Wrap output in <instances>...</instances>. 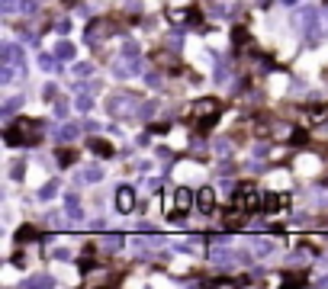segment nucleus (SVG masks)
Segmentation results:
<instances>
[{
	"label": "nucleus",
	"instance_id": "nucleus-1",
	"mask_svg": "<svg viewBox=\"0 0 328 289\" xmlns=\"http://www.w3.org/2000/svg\"><path fill=\"white\" fill-rule=\"evenodd\" d=\"M116 209H119V212H132V209H135V193H132L129 186H122V190L116 193Z\"/></svg>",
	"mask_w": 328,
	"mask_h": 289
},
{
	"label": "nucleus",
	"instance_id": "nucleus-2",
	"mask_svg": "<svg viewBox=\"0 0 328 289\" xmlns=\"http://www.w3.org/2000/svg\"><path fill=\"white\" fill-rule=\"evenodd\" d=\"M193 113L199 116V119H203V116H219V100H197V103H193Z\"/></svg>",
	"mask_w": 328,
	"mask_h": 289
},
{
	"label": "nucleus",
	"instance_id": "nucleus-3",
	"mask_svg": "<svg viewBox=\"0 0 328 289\" xmlns=\"http://www.w3.org/2000/svg\"><path fill=\"white\" fill-rule=\"evenodd\" d=\"M193 203H197V199H193V193L187 190V186H177V190H174V206H177V212H187Z\"/></svg>",
	"mask_w": 328,
	"mask_h": 289
},
{
	"label": "nucleus",
	"instance_id": "nucleus-4",
	"mask_svg": "<svg viewBox=\"0 0 328 289\" xmlns=\"http://www.w3.org/2000/svg\"><path fill=\"white\" fill-rule=\"evenodd\" d=\"M197 206L203 209V212H213L216 209V193L209 190V186H203V190L197 193Z\"/></svg>",
	"mask_w": 328,
	"mask_h": 289
},
{
	"label": "nucleus",
	"instance_id": "nucleus-5",
	"mask_svg": "<svg viewBox=\"0 0 328 289\" xmlns=\"http://www.w3.org/2000/svg\"><path fill=\"white\" fill-rule=\"evenodd\" d=\"M90 151H93V154H100V158H113L116 148L107 142V138H90Z\"/></svg>",
	"mask_w": 328,
	"mask_h": 289
},
{
	"label": "nucleus",
	"instance_id": "nucleus-6",
	"mask_svg": "<svg viewBox=\"0 0 328 289\" xmlns=\"http://www.w3.org/2000/svg\"><path fill=\"white\" fill-rule=\"evenodd\" d=\"M283 203L286 199L280 193H264V212H277V209H283Z\"/></svg>",
	"mask_w": 328,
	"mask_h": 289
},
{
	"label": "nucleus",
	"instance_id": "nucleus-7",
	"mask_svg": "<svg viewBox=\"0 0 328 289\" xmlns=\"http://www.w3.org/2000/svg\"><path fill=\"white\" fill-rule=\"evenodd\" d=\"M280 283L283 286H306V283H309V273H283Z\"/></svg>",
	"mask_w": 328,
	"mask_h": 289
},
{
	"label": "nucleus",
	"instance_id": "nucleus-8",
	"mask_svg": "<svg viewBox=\"0 0 328 289\" xmlns=\"http://www.w3.org/2000/svg\"><path fill=\"white\" fill-rule=\"evenodd\" d=\"M306 113L312 116L315 122H328V103H312V106L306 109Z\"/></svg>",
	"mask_w": 328,
	"mask_h": 289
},
{
	"label": "nucleus",
	"instance_id": "nucleus-9",
	"mask_svg": "<svg viewBox=\"0 0 328 289\" xmlns=\"http://www.w3.org/2000/svg\"><path fill=\"white\" fill-rule=\"evenodd\" d=\"M74 161H77V151H74V148H58V164H61V167H71Z\"/></svg>",
	"mask_w": 328,
	"mask_h": 289
},
{
	"label": "nucleus",
	"instance_id": "nucleus-10",
	"mask_svg": "<svg viewBox=\"0 0 328 289\" xmlns=\"http://www.w3.org/2000/svg\"><path fill=\"white\" fill-rule=\"evenodd\" d=\"M290 144H296V148H306V144H312V138H309V132L306 129H296L290 135Z\"/></svg>",
	"mask_w": 328,
	"mask_h": 289
},
{
	"label": "nucleus",
	"instance_id": "nucleus-11",
	"mask_svg": "<svg viewBox=\"0 0 328 289\" xmlns=\"http://www.w3.org/2000/svg\"><path fill=\"white\" fill-rule=\"evenodd\" d=\"M26 241H36V228L32 225H23V228L16 231V244H26Z\"/></svg>",
	"mask_w": 328,
	"mask_h": 289
},
{
	"label": "nucleus",
	"instance_id": "nucleus-12",
	"mask_svg": "<svg viewBox=\"0 0 328 289\" xmlns=\"http://www.w3.org/2000/svg\"><path fill=\"white\" fill-rule=\"evenodd\" d=\"M55 55H58V58H74V45H71V42H65V39H61L58 45H55Z\"/></svg>",
	"mask_w": 328,
	"mask_h": 289
},
{
	"label": "nucleus",
	"instance_id": "nucleus-13",
	"mask_svg": "<svg viewBox=\"0 0 328 289\" xmlns=\"http://www.w3.org/2000/svg\"><path fill=\"white\" fill-rule=\"evenodd\" d=\"M232 39H235V45H248V29H244V26H235V29H232Z\"/></svg>",
	"mask_w": 328,
	"mask_h": 289
},
{
	"label": "nucleus",
	"instance_id": "nucleus-14",
	"mask_svg": "<svg viewBox=\"0 0 328 289\" xmlns=\"http://www.w3.org/2000/svg\"><path fill=\"white\" fill-rule=\"evenodd\" d=\"M93 74V64L90 61H81V64H74V77H90Z\"/></svg>",
	"mask_w": 328,
	"mask_h": 289
},
{
	"label": "nucleus",
	"instance_id": "nucleus-15",
	"mask_svg": "<svg viewBox=\"0 0 328 289\" xmlns=\"http://www.w3.org/2000/svg\"><path fill=\"white\" fill-rule=\"evenodd\" d=\"M270 251H274V248H270V241H258V244H254V254H261V257H267Z\"/></svg>",
	"mask_w": 328,
	"mask_h": 289
},
{
	"label": "nucleus",
	"instance_id": "nucleus-16",
	"mask_svg": "<svg viewBox=\"0 0 328 289\" xmlns=\"http://www.w3.org/2000/svg\"><path fill=\"white\" fill-rule=\"evenodd\" d=\"M100 177H103V170H100V167H87V170H84V180H90V183L100 180Z\"/></svg>",
	"mask_w": 328,
	"mask_h": 289
},
{
	"label": "nucleus",
	"instance_id": "nucleus-17",
	"mask_svg": "<svg viewBox=\"0 0 328 289\" xmlns=\"http://www.w3.org/2000/svg\"><path fill=\"white\" fill-rule=\"evenodd\" d=\"M55 193H58V186H55V183H45V186H42V199H52Z\"/></svg>",
	"mask_w": 328,
	"mask_h": 289
},
{
	"label": "nucleus",
	"instance_id": "nucleus-18",
	"mask_svg": "<svg viewBox=\"0 0 328 289\" xmlns=\"http://www.w3.org/2000/svg\"><path fill=\"white\" fill-rule=\"evenodd\" d=\"M168 129H171L168 122H158V125H152V132H154V135H164V132H168Z\"/></svg>",
	"mask_w": 328,
	"mask_h": 289
},
{
	"label": "nucleus",
	"instance_id": "nucleus-19",
	"mask_svg": "<svg viewBox=\"0 0 328 289\" xmlns=\"http://www.w3.org/2000/svg\"><path fill=\"white\" fill-rule=\"evenodd\" d=\"M39 61H42V68H45V71H52V68H55V58H48V55H42Z\"/></svg>",
	"mask_w": 328,
	"mask_h": 289
},
{
	"label": "nucleus",
	"instance_id": "nucleus-20",
	"mask_svg": "<svg viewBox=\"0 0 328 289\" xmlns=\"http://www.w3.org/2000/svg\"><path fill=\"white\" fill-rule=\"evenodd\" d=\"M74 106H77V109H87V106H90V100H87V97H77Z\"/></svg>",
	"mask_w": 328,
	"mask_h": 289
},
{
	"label": "nucleus",
	"instance_id": "nucleus-21",
	"mask_svg": "<svg viewBox=\"0 0 328 289\" xmlns=\"http://www.w3.org/2000/svg\"><path fill=\"white\" fill-rule=\"evenodd\" d=\"M16 3H20V0H3V10H13Z\"/></svg>",
	"mask_w": 328,
	"mask_h": 289
},
{
	"label": "nucleus",
	"instance_id": "nucleus-22",
	"mask_svg": "<svg viewBox=\"0 0 328 289\" xmlns=\"http://www.w3.org/2000/svg\"><path fill=\"white\" fill-rule=\"evenodd\" d=\"M280 3H286V7H293V3H299V0H280Z\"/></svg>",
	"mask_w": 328,
	"mask_h": 289
},
{
	"label": "nucleus",
	"instance_id": "nucleus-23",
	"mask_svg": "<svg viewBox=\"0 0 328 289\" xmlns=\"http://www.w3.org/2000/svg\"><path fill=\"white\" fill-rule=\"evenodd\" d=\"M65 3H77V0H65Z\"/></svg>",
	"mask_w": 328,
	"mask_h": 289
}]
</instances>
